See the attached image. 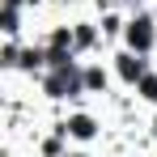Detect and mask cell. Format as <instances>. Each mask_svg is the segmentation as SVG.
Instances as JSON below:
<instances>
[{"label":"cell","mask_w":157,"mask_h":157,"mask_svg":"<svg viewBox=\"0 0 157 157\" xmlns=\"http://www.w3.org/2000/svg\"><path fill=\"white\" fill-rule=\"evenodd\" d=\"M68 132H72V136H81V140H85V136H94V123H89V119H85V115H77V119H72V123H68Z\"/></svg>","instance_id":"obj_3"},{"label":"cell","mask_w":157,"mask_h":157,"mask_svg":"<svg viewBox=\"0 0 157 157\" xmlns=\"http://www.w3.org/2000/svg\"><path fill=\"white\" fill-rule=\"evenodd\" d=\"M144 94H149V98L157 102V81H144Z\"/></svg>","instance_id":"obj_4"},{"label":"cell","mask_w":157,"mask_h":157,"mask_svg":"<svg viewBox=\"0 0 157 157\" xmlns=\"http://www.w3.org/2000/svg\"><path fill=\"white\" fill-rule=\"evenodd\" d=\"M128 43L136 47V51H144L149 43H153V30H149V21L140 17V21H132V30H128Z\"/></svg>","instance_id":"obj_1"},{"label":"cell","mask_w":157,"mask_h":157,"mask_svg":"<svg viewBox=\"0 0 157 157\" xmlns=\"http://www.w3.org/2000/svg\"><path fill=\"white\" fill-rule=\"evenodd\" d=\"M119 72H123L128 81H136L140 72H144V64H140V59H132V55H123V59H119Z\"/></svg>","instance_id":"obj_2"}]
</instances>
